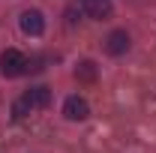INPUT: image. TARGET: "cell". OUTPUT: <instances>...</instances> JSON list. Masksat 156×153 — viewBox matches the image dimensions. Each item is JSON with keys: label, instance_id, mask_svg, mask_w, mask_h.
Listing matches in <instances>:
<instances>
[{"label": "cell", "instance_id": "6da1fadb", "mask_svg": "<svg viewBox=\"0 0 156 153\" xmlns=\"http://www.w3.org/2000/svg\"><path fill=\"white\" fill-rule=\"evenodd\" d=\"M27 57L21 54V51H15V48H6L3 54H0V72L6 78H18V75H24L27 72Z\"/></svg>", "mask_w": 156, "mask_h": 153}, {"label": "cell", "instance_id": "7a4b0ae2", "mask_svg": "<svg viewBox=\"0 0 156 153\" xmlns=\"http://www.w3.org/2000/svg\"><path fill=\"white\" fill-rule=\"evenodd\" d=\"M18 24H21V30H24L27 36H42V30H45V18H42L39 9H24Z\"/></svg>", "mask_w": 156, "mask_h": 153}, {"label": "cell", "instance_id": "3957f363", "mask_svg": "<svg viewBox=\"0 0 156 153\" xmlns=\"http://www.w3.org/2000/svg\"><path fill=\"white\" fill-rule=\"evenodd\" d=\"M63 114H66V120H84L90 114V105H87L84 96H69L63 102Z\"/></svg>", "mask_w": 156, "mask_h": 153}, {"label": "cell", "instance_id": "277c9868", "mask_svg": "<svg viewBox=\"0 0 156 153\" xmlns=\"http://www.w3.org/2000/svg\"><path fill=\"white\" fill-rule=\"evenodd\" d=\"M105 51H108L111 57L126 54V51H129V33H126V30H111L108 39H105Z\"/></svg>", "mask_w": 156, "mask_h": 153}, {"label": "cell", "instance_id": "5b68a950", "mask_svg": "<svg viewBox=\"0 0 156 153\" xmlns=\"http://www.w3.org/2000/svg\"><path fill=\"white\" fill-rule=\"evenodd\" d=\"M78 3H81V9H84L90 18H96V21L111 18V3H108V0H78Z\"/></svg>", "mask_w": 156, "mask_h": 153}, {"label": "cell", "instance_id": "8992f818", "mask_svg": "<svg viewBox=\"0 0 156 153\" xmlns=\"http://www.w3.org/2000/svg\"><path fill=\"white\" fill-rule=\"evenodd\" d=\"M24 99L30 102V108H48V105H51V90H48L45 84H36V87H30V90L24 93Z\"/></svg>", "mask_w": 156, "mask_h": 153}, {"label": "cell", "instance_id": "52a82bcc", "mask_svg": "<svg viewBox=\"0 0 156 153\" xmlns=\"http://www.w3.org/2000/svg\"><path fill=\"white\" fill-rule=\"evenodd\" d=\"M75 78L78 81H96V63L93 60H84V63H78V69H75Z\"/></svg>", "mask_w": 156, "mask_h": 153}, {"label": "cell", "instance_id": "ba28073f", "mask_svg": "<svg viewBox=\"0 0 156 153\" xmlns=\"http://www.w3.org/2000/svg\"><path fill=\"white\" fill-rule=\"evenodd\" d=\"M27 111H30V102H27V99H18V102L12 105V117H15V120H21Z\"/></svg>", "mask_w": 156, "mask_h": 153}]
</instances>
